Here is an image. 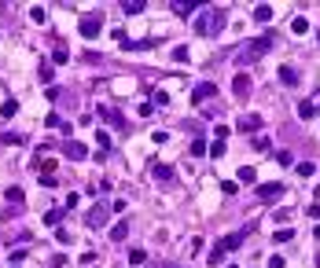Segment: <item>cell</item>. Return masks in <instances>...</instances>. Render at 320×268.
<instances>
[{
	"mask_svg": "<svg viewBox=\"0 0 320 268\" xmlns=\"http://www.w3.org/2000/svg\"><path fill=\"white\" fill-rule=\"evenodd\" d=\"M225 26H228L225 11L221 8H206V11H199V18H195V34L199 37H217Z\"/></svg>",
	"mask_w": 320,
	"mask_h": 268,
	"instance_id": "cell-1",
	"label": "cell"
},
{
	"mask_svg": "<svg viewBox=\"0 0 320 268\" xmlns=\"http://www.w3.org/2000/svg\"><path fill=\"white\" fill-rule=\"evenodd\" d=\"M269 48H272V34H265V37H258V41H250V44H247V48L236 55V67H250V63H258V59L265 55Z\"/></svg>",
	"mask_w": 320,
	"mask_h": 268,
	"instance_id": "cell-2",
	"label": "cell"
},
{
	"mask_svg": "<svg viewBox=\"0 0 320 268\" xmlns=\"http://www.w3.org/2000/svg\"><path fill=\"white\" fill-rule=\"evenodd\" d=\"M77 34H81L85 41H96V37L103 34V15H96V11H92V15H85L81 22H77Z\"/></svg>",
	"mask_w": 320,
	"mask_h": 268,
	"instance_id": "cell-3",
	"label": "cell"
},
{
	"mask_svg": "<svg viewBox=\"0 0 320 268\" xmlns=\"http://www.w3.org/2000/svg\"><path fill=\"white\" fill-rule=\"evenodd\" d=\"M107 217H110V206H92V210H89V228H103L107 224Z\"/></svg>",
	"mask_w": 320,
	"mask_h": 268,
	"instance_id": "cell-4",
	"label": "cell"
},
{
	"mask_svg": "<svg viewBox=\"0 0 320 268\" xmlns=\"http://www.w3.org/2000/svg\"><path fill=\"white\" fill-rule=\"evenodd\" d=\"M213 96H217V88H213L210 81H202V84L192 88V103H206V100H213Z\"/></svg>",
	"mask_w": 320,
	"mask_h": 268,
	"instance_id": "cell-5",
	"label": "cell"
},
{
	"mask_svg": "<svg viewBox=\"0 0 320 268\" xmlns=\"http://www.w3.org/2000/svg\"><path fill=\"white\" fill-rule=\"evenodd\" d=\"M261 121H265L261 114H243V117L236 121V129H239V133H258V129H261Z\"/></svg>",
	"mask_w": 320,
	"mask_h": 268,
	"instance_id": "cell-6",
	"label": "cell"
},
{
	"mask_svg": "<svg viewBox=\"0 0 320 268\" xmlns=\"http://www.w3.org/2000/svg\"><path fill=\"white\" fill-rule=\"evenodd\" d=\"M254 195H258L261 202H272L276 195H284V184H276V180H272V184H258V191H254Z\"/></svg>",
	"mask_w": 320,
	"mask_h": 268,
	"instance_id": "cell-7",
	"label": "cell"
},
{
	"mask_svg": "<svg viewBox=\"0 0 320 268\" xmlns=\"http://www.w3.org/2000/svg\"><path fill=\"white\" fill-rule=\"evenodd\" d=\"M63 154H67V158H74V162H81L85 154H89V147H85V143H77V140H67V143H63Z\"/></svg>",
	"mask_w": 320,
	"mask_h": 268,
	"instance_id": "cell-8",
	"label": "cell"
},
{
	"mask_svg": "<svg viewBox=\"0 0 320 268\" xmlns=\"http://www.w3.org/2000/svg\"><path fill=\"white\" fill-rule=\"evenodd\" d=\"M232 92H236V100H247V96H250V77H247V74H236Z\"/></svg>",
	"mask_w": 320,
	"mask_h": 268,
	"instance_id": "cell-9",
	"label": "cell"
},
{
	"mask_svg": "<svg viewBox=\"0 0 320 268\" xmlns=\"http://www.w3.org/2000/svg\"><path fill=\"white\" fill-rule=\"evenodd\" d=\"M225 253H228V250L217 243V246L210 250V257H206V265H210V268H221V265H225Z\"/></svg>",
	"mask_w": 320,
	"mask_h": 268,
	"instance_id": "cell-10",
	"label": "cell"
},
{
	"mask_svg": "<svg viewBox=\"0 0 320 268\" xmlns=\"http://www.w3.org/2000/svg\"><path fill=\"white\" fill-rule=\"evenodd\" d=\"M243 239H247V232H236V235H225V239H221V246H225V250H239V246H243Z\"/></svg>",
	"mask_w": 320,
	"mask_h": 268,
	"instance_id": "cell-11",
	"label": "cell"
},
{
	"mask_svg": "<svg viewBox=\"0 0 320 268\" xmlns=\"http://www.w3.org/2000/svg\"><path fill=\"white\" fill-rule=\"evenodd\" d=\"M151 173H155V180H162V184H169V180H173V169H169V166H162V162H155V166H151Z\"/></svg>",
	"mask_w": 320,
	"mask_h": 268,
	"instance_id": "cell-12",
	"label": "cell"
},
{
	"mask_svg": "<svg viewBox=\"0 0 320 268\" xmlns=\"http://www.w3.org/2000/svg\"><path fill=\"white\" fill-rule=\"evenodd\" d=\"M280 81H284V84H298V70L284 63V67H280Z\"/></svg>",
	"mask_w": 320,
	"mask_h": 268,
	"instance_id": "cell-13",
	"label": "cell"
},
{
	"mask_svg": "<svg viewBox=\"0 0 320 268\" xmlns=\"http://www.w3.org/2000/svg\"><path fill=\"white\" fill-rule=\"evenodd\" d=\"M298 117H302V121H313V117H317V103H313V100H305L302 107H298Z\"/></svg>",
	"mask_w": 320,
	"mask_h": 268,
	"instance_id": "cell-14",
	"label": "cell"
},
{
	"mask_svg": "<svg viewBox=\"0 0 320 268\" xmlns=\"http://www.w3.org/2000/svg\"><path fill=\"white\" fill-rule=\"evenodd\" d=\"M269 18H272V8H269V4H258V8H254V22H261V26H265Z\"/></svg>",
	"mask_w": 320,
	"mask_h": 268,
	"instance_id": "cell-15",
	"label": "cell"
},
{
	"mask_svg": "<svg viewBox=\"0 0 320 268\" xmlns=\"http://www.w3.org/2000/svg\"><path fill=\"white\" fill-rule=\"evenodd\" d=\"M8 202H11V206H15V210H22V202H26L22 187H8Z\"/></svg>",
	"mask_w": 320,
	"mask_h": 268,
	"instance_id": "cell-16",
	"label": "cell"
},
{
	"mask_svg": "<svg viewBox=\"0 0 320 268\" xmlns=\"http://www.w3.org/2000/svg\"><path fill=\"white\" fill-rule=\"evenodd\" d=\"M107 235H110V243H122V239L129 235V228H125V224H114V228H110Z\"/></svg>",
	"mask_w": 320,
	"mask_h": 268,
	"instance_id": "cell-17",
	"label": "cell"
},
{
	"mask_svg": "<svg viewBox=\"0 0 320 268\" xmlns=\"http://www.w3.org/2000/svg\"><path fill=\"white\" fill-rule=\"evenodd\" d=\"M18 114V103L15 100H4V107H0V117H15Z\"/></svg>",
	"mask_w": 320,
	"mask_h": 268,
	"instance_id": "cell-18",
	"label": "cell"
},
{
	"mask_svg": "<svg viewBox=\"0 0 320 268\" xmlns=\"http://www.w3.org/2000/svg\"><path fill=\"white\" fill-rule=\"evenodd\" d=\"M272 239H276V243H291V239H295V228H280V232H272Z\"/></svg>",
	"mask_w": 320,
	"mask_h": 268,
	"instance_id": "cell-19",
	"label": "cell"
},
{
	"mask_svg": "<svg viewBox=\"0 0 320 268\" xmlns=\"http://www.w3.org/2000/svg\"><path fill=\"white\" fill-rule=\"evenodd\" d=\"M103 121H107V125H125V121H122V114H118V110H103Z\"/></svg>",
	"mask_w": 320,
	"mask_h": 268,
	"instance_id": "cell-20",
	"label": "cell"
},
{
	"mask_svg": "<svg viewBox=\"0 0 320 268\" xmlns=\"http://www.w3.org/2000/svg\"><path fill=\"white\" fill-rule=\"evenodd\" d=\"M122 11H125V15H140L143 4H140V0H125V4H122Z\"/></svg>",
	"mask_w": 320,
	"mask_h": 268,
	"instance_id": "cell-21",
	"label": "cell"
},
{
	"mask_svg": "<svg viewBox=\"0 0 320 268\" xmlns=\"http://www.w3.org/2000/svg\"><path fill=\"white\" fill-rule=\"evenodd\" d=\"M67 59H70V51L63 48V44H55V51H52V63H59V67H63V63H67Z\"/></svg>",
	"mask_w": 320,
	"mask_h": 268,
	"instance_id": "cell-22",
	"label": "cell"
},
{
	"mask_svg": "<svg viewBox=\"0 0 320 268\" xmlns=\"http://www.w3.org/2000/svg\"><path fill=\"white\" fill-rule=\"evenodd\" d=\"M250 147H254V151H269L272 143H269V136H254V140H250Z\"/></svg>",
	"mask_w": 320,
	"mask_h": 268,
	"instance_id": "cell-23",
	"label": "cell"
},
{
	"mask_svg": "<svg viewBox=\"0 0 320 268\" xmlns=\"http://www.w3.org/2000/svg\"><path fill=\"white\" fill-rule=\"evenodd\" d=\"M96 143H100V151H107V147H110V133H107V129L96 133Z\"/></svg>",
	"mask_w": 320,
	"mask_h": 268,
	"instance_id": "cell-24",
	"label": "cell"
},
{
	"mask_svg": "<svg viewBox=\"0 0 320 268\" xmlns=\"http://www.w3.org/2000/svg\"><path fill=\"white\" fill-rule=\"evenodd\" d=\"M291 30H295V34H305V30H309V22L298 15V18H291Z\"/></svg>",
	"mask_w": 320,
	"mask_h": 268,
	"instance_id": "cell-25",
	"label": "cell"
},
{
	"mask_svg": "<svg viewBox=\"0 0 320 268\" xmlns=\"http://www.w3.org/2000/svg\"><path fill=\"white\" fill-rule=\"evenodd\" d=\"M254 176H258V173H254L250 166H243V169H239V180H243V184H254Z\"/></svg>",
	"mask_w": 320,
	"mask_h": 268,
	"instance_id": "cell-26",
	"label": "cell"
},
{
	"mask_svg": "<svg viewBox=\"0 0 320 268\" xmlns=\"http://www.w3.org/2000/svg\"><path fill=\"white\" fill-rule=\"evenodd\" d=\"M173 11H177L180 18H188V15H192V11H195V4H173Z\"/></svg>",
	"mask_w": 320,
	"mask_h": 268,
	"instance_id": "cell-27",
	"label": "cell"
},
{
	"mask_svg": "<svg viewBox=\"0 0 320 268\" xmlns=\"http://www.w3.org/2000/svg\"><path fill=\"white\" fill-rule=\"evenodd\" d=\"M151 103H155V107H166V103H169V92H162V88H159V92L151 96Z\"/></svg>",
	"mask_w": 320,
	"mask_h": 268,
	"instance_id": "cell-28",
	"label": "cell"
},
{
	"mask_svg": "<svg viewBox=\"0 0 320 268\" xmlns=\"http://www.w3.org/2000/svg\"><path fill=\"white\" fill-rule=\"evenodd\" d=\"M192 154H195V158H202V154H206V140H195L192 143Z\"/></svg>",
	"mask_w": 320,
	"mask_h": 268,
	"instance_id": "cell-29",
	"label": "cell"
},
{
	"mask_svg": "<svg viewBox=\"0 0 320 268\" xmlns=\"http://www.w3.org/2000/svg\"><path fill=\"white\" fill-rule=\"evenodd\" d=\"M213 136H217V140H221V143H225V140H228V136H232V129H228V125H217V129H213Z\"/></svg>",
	"mask_w": 320,
	"mask_h": 268,
	"instance_id": "cell-30",
	"label": "cell"
},
{
	"mask_svg": "<svg viewBox=\"0 0 320 268\" xmlns=\"http://www.w3.org/2000/svg\"><path fill=\"white\" fill-rule=\"evenodd\" d=\"M317 173V166H313V162H302V166H298V176H313Z\"/></svg>",
	"mask_w": 320,
	"mask_h": 268,
	"instance_id": "cell-31",
	"label": "cell"
},
{
	"mask_svg": "<svg viewBox=\"0 0 320 268\" xmlns=\"http://www.w3.org/2000/svg\"><path fill=\"white\" fill-rule=\"evenodd\" d=\"M8 261H11V268H18V265H22V261H26V250H15V253H11V257H8Z\"/></svg>",
	"mask_w": 320,
	"mask_h": 268,
	"instance_id": "cell-32",
	"label": "cell"
},
{
	"mask_svg": "<svg viewBox=\"0 0 320 268\" xmlns=\"http://www.w3.org/2000/svg\"><path fill=\"white\" fill-rule=\"evenodd\" d=\"M59 217H63L59 210H48V213H44V224H59Z\"/></svg>",
	"mask_w": 320,
	"mask_h": 268,
	"instance_id": "cell-33",
	"label": "cell"
},
{
	"mask_svg": "<svg viewBox=\"0 0 320 268\" xmlns=\"http://www.w3.org/2000/svg\"><path fill=\"white\" fill-rule=\"evenodd\" d=\"M210 154H213V158H221V154H225V143L213 140V143H210Z\"/></svg>",
	"mask_w": 320,
	"mask_h": 268,
	"instance_id": "cell-34",
	"label": "cell"
},
{
	"mask_svg": "<svg viewBox=\"0 0 320 268\" xmlns=\"http://www.w3.org/2000/svg\"><path fill=\"white\" fill-rule=\"evenodd\" d=\"M221 191H225V195H236L239 187H236V180H225V184H221Z\"/></svg>",
	"mask_w": 320,
	"mask_h": 268,
	"instance_id": "cell-35",
	"label": "cell"
},
{
	"mask_svg": "<svg viewBox=\"0 0 320 268\" xmlns=\"http://www.w3.org/2000/svg\"><path fill=\"white\" fill-rule=\"evenodd\" d=\"M173 59H177V63H188V48H184V44H180V48L173 51Z\"/></svg>",
	"mask_w": 320,
	"mask_h": 268,
	"instance_id": "cell-36",
	"label": "cell"
},
{
	"mask_svg": "<svg viewBox=\"0 0 320 268\" xmlns=\"http://www.w3.org/2000/svg\"><path fill=\"white\" fill-rule=\"evenodd\" d=\"M129 261H133V265H143L147 257H143V250H133V253H129Z\"/></svg>",
	"mask_w": 320,
	"mask_h": 268,
	"instance_id": "cell-37",
	"label": "cell"
},
{
	"mask_svg": "<svg viewBox=\"0 0 320 268\" xmlns=\"http://www.w3.org/2000/svg\"><path fill=\"white\" fill-rule=\"evenodd\" d=\"M284 265H287L284 257H272V261H269V268H284Z\"/></svg>",
	"mask_w": 320,
	"mask_h": 268,
	"instance_id": "cell-38",
	"label": "cell"
},
{
	"mask_svg": "<svg viewBox=\"0 0 320 268\" xmlns=\"http://www.w3.org/2000/svg\"><path fill=\"white\" fill-rule=\"evenodd\" d=\"M313 235H317V243H320V224H317V228H313Z\"/></svg>",
	"mask_w": 320,
	"mask_h": 268,
	"instance_id": "cell-39",
	"label": "cell"
},
{
	"mask_svg": "<svg viewBox=\"0 0 320 268\" xmlns=\"http://www.w3.org/2000/svg\"><path fill=\"white\" fill-rule=\"evenodd\" d=\"M221 268H236V265H221Z\"/></svg>",
	"mask_w": 320,
	"mask_h": 268,
	"instance_id": "cell-40",
	"label": "cell"
},
{
	"mask_svg": "<svg viewBox=\"0 0 320 268\" xmlns=\"http://www.w3.org/2000/svg\"><path fill=\"white\" fill-rule=\"evenodd\" d=\"M317 268H320V253H317Z\"/></svg>",
	"mask_w": 320,
	"mask_h": 268,
	"instance_id": "cell-41",
	"label": "cell"
},
{
	"mask_svg": "<svg viewBox=\"0 0 320 268\" xmlns=\"http://www.w3.org/2000/svg\"><path fill=\"white\" fill-rule=\"evenodd\" d=\"M317 100H320V92H317Z\"/></svg>",
	"mask_w": 320,
	"mask_h": 268,
	"instance_id": "cell-42",
	"label": "cell"
},
{
	"mask_svg": "<svg viewBox=\"0 0 320 268\" xmlns=\"http://www.w3.org/2000/svg\"><path fill=\"white\" fill-rule=\"evenodd\" d=\"M317 41H320V34H317Z\"/></svg>",
	"mask_w": 320,
	"mask_h": 268,
	"instance_id": "cell-43",
	"label": "cell"
}]
</instances>
